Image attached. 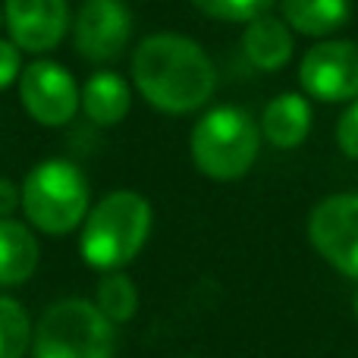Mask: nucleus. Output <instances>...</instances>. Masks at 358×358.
Returning a JSON list of instances; mask_svg holds the SVG:
<instances>
[{"label": "nucleus", "instance_id": "obj_1", "mask_svg": "<svg viewBox=\"0 0 358 358\" xmlns=\"http://www.w3.org/2000/svg\"><path fill=\"white\" fill-rule=\"evenodd\" d=\"M132 88L155 110L182 117L214 98L217 69L208 50L179 31H155L132 50Z\"/></svg>", "mask_w": 358, "mask_h": 358}, {"label": "nucleus", "instance_id": "obj_13", "mask_svg": "<svg viewBox=\"0 0 358 358\" xmlns=\"http://www.w3.org/2000/svg\"><path fill=\"white\" fill-rule=\"evenodd\" d=\"M41 245L29 223L6 217L0 220V286H22L35 277Z\"/></svg>", "mask_w": 358, "mask_h": 358}, {"label": "nucleus", "instance_id": "obj_11", "mask_svg": "<svg viewBox=\"0 0 358 358\" xmlns=\"http://www.w3.org/2000/svg\"><path fill=\"white\" fill-rule=\"evenodd\" d=\"M132 110V85L113 69H101L92 73L82 85V113L88 117V123L110 129L126 120V113Z\"/></svg>", "mask_w": 358, "mask_h": 358}, {"label": "nucleus", "instance_id": "obj_23", "mask_svg": "<svg viewBox=\"0 0 358 358\" xmlns=\"http://www.w3.org/2000/svg\"><path fill=\"white\" fill-rule=\"evenodd\" d=\"M352 308H355V321H358V296H355V302H352Z\"/></svg>", "mask_w": 358, "mask_h": 358}, {"label": "nucleus", "instance_id": "obj_19", "mask_svg": "<svg viewBox=\"0 0 358 358\" xmlns=\"http://www.w3.org/2000/svg\"><path fill=\"white\" fill-rule=\"evenodd\" d=\"M336 145H340V151L346 157L358 161V101L349 104V110L336 123Z\"/></svg>", "mask_w": 358, "mask_h": 358}, {"label": "nucleus", "instance_id": "obj_15", "mask_svg": "<svg viewBox=\"0 0 358 358\" xmlns=\"http://www.w3.org/2000/svg\"><path fill=\"white\" fill-rule=\"evenodd\" d=\"M283 22L308 38H327L352 16V0H280Z\"/></svg>", "mask_w": 358, "mask_h": 358}, {"label": "nucleus", "instance_id": "obj_18", "mask_svg": "<svg viewBox=\"0 0 358 358\" xmlns=\"http://www.w3.org/2000/svg\"><path fill=\"white\" fill-rule=\"evenodd\" d=\"M192 6L220 22H252L271 10L273 0H192Z\"/></svg>", "mask_w": 358, "mask_h": 358}, {"label": "nucleus", "instance_id": "obj_16", "mask_svg": "<svg viewBox=\"0 0 358 358\" xmlns=\"http://www.w3.org/2000/svg\"><path fill=\"white\" fill-rule=\"evenodd\" d=\"M94 305L110 324H129L138 311V286L126 271L104 273L94 289Z\"/></svg>", "mask_w": 358, "mask_h": 358}, {"label": "nucleus", "instance_id": "obj_2", "mask_svg": "<svg viewBox=\"0 0 358 358\" xmlns=\"http://www.w3.org/2000/svg\"><path fill=\"white\" fill-rule=\"evenodd\" d=\"M151 227L155 210L148 198L136 189H113L92 204L79 227V255L92 271H126L148 245Z\"/></svg>", "mask_w": 358, "mask_h": 358}, {"label": "nucleus", "instance_id": "obj_22", "mask_svg": "<svg viewBox=\"0 0 358 358\" xmlns=\"http://www.w3.org/2000/svg\"><path fill=\"white\" fill-rule=\"evenodd\" d=\"M0 29H3V3H0Z\"/></svg>", "mask_w": 358, "mask_h": 358}, {"label": "nucleus", "instance_id": "obj_17", "mask_svg": "<svg viewBox=\"0 0 358 358\" xmlns=\"http://www.w3.org/2000/svg\"><path fill=\"white\" fill-rule=\"evenodd\" d=\"M31 324L29 311L19 299L0 296V358H25L31 352Z\"/></svg>", "mask_w": 358, "mask_h": 358}, {"label": "nucleus", "instance_id": "obj_21", "mask_svg": "<svg viewBox=\"0 0 358 358\" xmlns=\"http://www.w3.org/2000/svg\"><path fill=\"white\" fill-rule=\"evenodd\" d=\"M19 208H22V189H19L13 179L0 176V220L13 217Z\"/></svg>", "mask_w": 358, "mask_h": 358}, {"label": "nucleus", "instance_id": "obj_7", "mask_svg": "<svg viewBox=\"0 0 358 358\" xmlns=\"http://www.w3.org/2000/svg\"><path fill=\"white\" fill-rule=\"evenodd\" d=\"M308 239L330 267L358 280V192L317 201L308 214Z\"/></svg>", "mask_w": 358, "mask_h": 358}, {"label": "nucleus", "instance_id": "obj_10", "mask_svg": "<svg viewBox=\"0 0 358 358\" xmlns=\"http://www.w3.org/2000/svg\"><path fill=\"white\" fill-rule=\"evenodd\" d=\"M3 29L22 54L48 57L69 31V0H3Z\"/></svg>", "mask_w": 358, "mask_h": 358}, {"label": "nucleus", "instance_id": "obj_3", "mask_svg": "<svg viewBox=\"0 0 358 358\" xmlns=\"http://www.w3.org/2000/svg\"><path fill=\"white\" fill-rule=\"evenodd\" d=\"M22 214L31 229L44 236H69L92 210V189L79 164L66 157L38 161L22 179Z\"/></svg>", "mask_w": 358, "mask_h": 358}, {"label": "nucleus", "instance_id": "obj_9", "mask_svg": "<svg viewBox=\"0 0 358 358\" xmlns=\"http://www.w3.org/2000/svg\"><path fill=\"white\" fill-rule=\"evenodd\" d=\"M299 82L302 92L321 104L358 101V44L321 41L308 48L299 66Z\"/></svg>", "mask_w": 358, "mask_h": 358}, {"label": "nucleus", "instance_id": "obj_14", "mask_svg": "<svg viewBox=\"0 0 358 358\" xmlns=\"http://www.w3.org/2000/svg\"><path fill=\"white\" fill-rule=\"evenodd\" d=\"M242 50H245L248 63L261 73H277L289 63L292 57V31L283 19L264 16L245 22V31H242Z\"/></svg>", "mask_w": 358, "mask_h": 358}, {"label": "nucleus", "instance_id": "obj_20", "mask_svg": "<svg viewBox=\"0 0 358 358\" xmlns=\"http://www.w3.org/2000/svg\"><path fill=\"white\" fill-rule=\"evenodd\" d=\"M19 73H22V50L10 38H0V92L19 82Z\"/></svg>", "mask_w": 358, "mask_h": 358}, {"label": "nucleus", "instance_id": "obj_5", "mask_svg": "<svg viewBox=\"0 0 358 358\" xmlns=\"http://www.w3.org/2000/svg\"><path fill=\"white\" fill-rule=\"evenodd\" d=\"M31 358H117V324L88 299H60L35 321Z\"/></svg>", "mask_w": 358, "mask_h": 358}, {"label": "nucleus", "instance_id": "obj_6", "mask_svg": "<svg viewBox=\"0 0 358 358\" xmlns=\"http://www.w3.org/2000/svg\"><path fill=\"white\" fill-rule=\"evenodd\" d=\"M16 88L22 110L44 129H60L82 110V88L76 76L50 57H35L25 63Z\"/></svg>", "mask_w": 358, "mask_h": 358}, {"label": "nucleus", "instance_id": "obj_4", "mask_svg": "<svg viewBox=\"0 0 358 358\" xmlns=\"http://www.w3.org/2000/svg\"><path fill=\"white\" fill-rule=\"evenodd\" d=\"M261 151V126L233 104L210 107L189 136V155L198 173L214 182H236L255 167Z\"/></svg>", "mask_w": 358, "mask_h": 358}, {"label": "nucleus", "instance_id": "obj_12", "mask_svg": "<svg viewBox=\"0 0 358 358\" xmlns=\"http://www.w3.org/2000/svg\"><path fill=\"white\" fill-rule=\"evenodd\" d=\"M261 138L280 151L299 148L311 132V104L305 94L299 92H283L264 107L261 113Z\"/></svg>", "mask_w": 358, "mask_h": 358}, {"label": "nucleus", "instance_id": "obj_8", "mask_svg": "<svg viewBox=\"0 0 358 358\" xmlns=\"http://www.w3.org/2000/svg\"><path fill=\"white\" fill-rule=\"evenodd\" d=\"M132 38V10L126 0H82L73 16V44L82 60L113 63Z\"/></svg>", "mask_w": 358, "mask_h": 358}]
</instances>
